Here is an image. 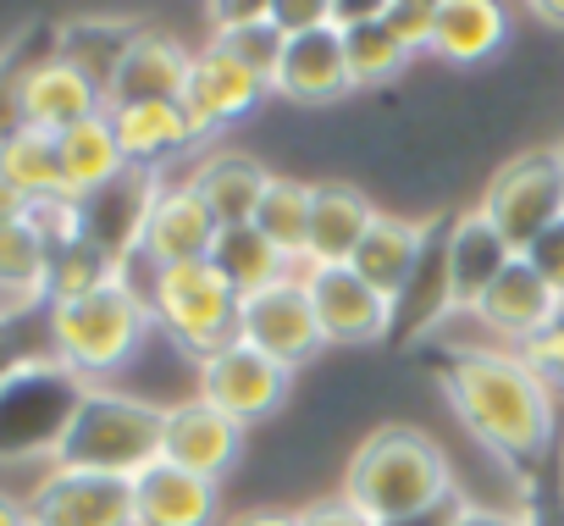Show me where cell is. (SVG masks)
I'll use <instances>...</instances> for the list:
<instances>
[{"mask_svg": "<svg viewBox=\"0 0 564 526\" xmlns=\"http://www.w3.org/2000/svg\"><path fill=\"white\" fill-rule=\"evenodd\" d=\"M51 305V249L29 222H0V328Z\"/></svg>", "mask_w": 564, "mask_h": 526, "instance_id": "28", "label": "cell"}, {"mask_svg": "<svg viewBox=\"0 0 564 526\" xmlns=\"http://www.w3.org/2000/svg\"><path fill=\"white\" fill-rule=\"evenodd\" d=\"M344 493L371 515V526H415L454 504V471L421 427H377L355 449Z\"/></svg>", "mask_w": 564, "mask_h": 526, "instance_id": "2", "label": "cell"}, {"mask_svg": "<svg viewBox=\"0 0 564 526\" xmlns=\"http://www.w3.org/2000/svg\"><path fill=\"white\" fill-rule=\"evenodd\" d=\"M216 482L194 476L172 460H155L133 476V520L139 526H216Z\"/></svg>", "mask_w": 564, "mask_h": 526, "instance_id": "21", "label": "cell"}, {"mask_svg": "<svg viewBox=\"0 0 564 526\" xmlns=\"http://www.w3.org/2000/svg\"><path fill=\"white\" fill-rule=\"evenodd\" d=\"M23 222L45 238L51 255L67 249V244H84V200H78V194H45V200L29 205Z\"/></svg>", "mask_w": 564, "mask_h": 526, "instance_id": "34", "label": "cell"}, {"mask_svg": "<svg viewBox=\"0 0 564 526\" xmlns=\"http://www.w3.org/2000/svg\"><path fill=\"white\" fill-rule=\"evenodd\" d=\"M139 34H144L139 18H67V23L51 29V51H56L62 62H73V67L106 95L111 78H117V67H122V56L133 51Z\"/></svg>", "mask_w": 564, "mask_h": 526, "instance_id": "26", "label": "cell"}, {"mask_svg": "<svg viewBox=\"0 0 564 526\" xmlns=\"http://www.w3.org/2000/svg\"><path fill=\"white\" fill-rule=\"evenodd\" d=\"M300 283L311 294V311L327 344H377L399 322V305L382 300L355 267H305Z\"/></svg>", "mask_w": 564, "mask_h": 526, "instance_id": "11", "label": "cell"}, {"mask_svg": "<svg viewBox=\"0 0 564 526\" xmlns=\"http://www.w3.org/2000/svg\"><path fill=\"white\" fill-rule=\"evenodd\" d=\"M311 205H316V183H300V178H271L260 211H254V227L294 260L305 267V249H311Z\"/></svg>", "mask_w": 564, "mask_h": 526, "instance_id": "31", "label": "cell"}, {"mask_svg": "<svg viewBox=\"0 0 564 526\" xmlns=\"http://www.w3.org/2000/svg\"><path fill=\"white\" fill-rule=\"evenodd\" d=\"M23 216H29V194L0 172V222H23Z\"/></svg>", "mask_w": 564, "mask_h": 526, "instance_id": "44", "label": "cell"}, {"mask_svg": "<svg viewBox=\"0 0 564 526\" xmlns=\"http://www.w3.org/2000/svg\"><path fill=\"white\" fill-rule=\"evenodd\" d=\"M29 526H139L133 520V482L51 465L29 493Z\"/></svg>", "mask_w": 564, "mask_h": 526, "instance_id": "10", "label": "cell"}, {"mask_svg": "<svg viewBox=\"0 0 564 526\" xmlns=\"http://www.w3.org/2000/svg\"><path fill=\"white\" fill-rule=\"evenodd\" d=\"M271 23H276L282 34L333 29V0H271Z\"/></svg>", "mask_w": 564, "mask_h": 526, "instance_id": "37", "label": "cell"}, {"mask_svg": "<svg viewBox=\"0 0 564 526\" xmlns=\"http://www.w3.org/2000/svg\"><path fill=\"white\" fill-rule=\"evenodd\" d=\"M144 300H150V316L155 328L199 366L210 361L216 350L238 344V289L216 272V260H188V267H166V272H150L144 283Z\"/></svg>", "mask_w": 564, "mask_h": 526, "instance_id": "6", "label": "cell"}, {"mask_svg": "<svg viewBox=\"0 0 564 526\" xmlns=\"http://www.w3.org/2000/svg\"><path fill=\"white\" fill-rule=\"evenodd\" d=\"M271 95V78H260L254 67H243L238 56H227L216 40L205 51H194V67H188V84H183V111L194 117L199 139L249 117L260 100Z\"/></svg>", "mask_w": 564, "mask_h": 526, "instance_id": "13", "label": "cell"}, {"mask_svg": "<svg viewBox=\"0 0 564 526\" xmlns=\"http://www.w3.org/2000/svg\"><path fill=\"white\" fill-rule=\"evenodd\" d=\"M45 322H51V355L62 366H73L84 383L117 377L144 350V339L155 328L150 300L133 283V272H117L100 289H84L73 300H51Z\"/></svg>", "mask_w": 564, "mask_h": 526, "instance_id": "3", "label": "cell"}, {"mask_svg": "<svg viewBox=\"0 0 564 526\" xmlns=\"http://www.w3.org/2000/svg\"><path fill=\"white\" fill-rule=\"evenodd\" d=\"M520 355H525V366H531L553 394H564V305H558V322H547L536 339L520 344Z\"/></svg>", "mask_w": 564, "mask_h": 526, "instance_id": "36", "label": "cell"}, {"mask_svg": "<svg viewBox=\"0 0 564 526\" xmlns=\"http://www.w3.org/2000/svg\"><path fill=\"white\" fill-rule=\"evenodd\" d=\"M553 515H558V526H564V460H558V476H553Z\"/></svg>", "mask_w": 564, "mask_h": 526, "instance_id": "48", "label": "cell"}, {"mask_svg": "<svg viewBox=\"0 0 564 526\" xmlns=\"http://www.w3.org/2000/svg\"><path fill=\"white\" fill-rule=\"evenodd\" d=\"M525 12L547 29H564V0H525Z\"/></svg>", "mask_w": 564, "mask_h": 526, "instance_id": "47", "label": "cell"}, {"mask_svg": "<svg viewBox=\"0 0 564 526\" xmlns=\"http://www.w3.org/2000/svg\"><path fill=\"white\" fill-rule=\"evenodd\" d=\"M481 216L503 233L514 255H525L553 222H564V155L531 150L503 161L481 194Z\"/></svg>", "mask_w": 564, "mask_h": 526, "instance_id": "7", "label": "cell"}, {"mask_svg": "<svg viewBox=\"0 0 564 526\" xmlns=\"http://www.w3.org/2000/svg\"><path fill=\"white\" fill-rule=\"evenodd\" d=\"M344 34V56H349V78L355 89H371V84H388L410 67V51L393 40L388 23H360V29H338Z\"/></svg>", "mask_w": 564, "mask_h": 526, "instance_id": "33", "label": "cell"}, {"mask_svg": "<svg viewBox=\"0 0 564 526\" xmlns=\"http://www.w3.org/2000/svg\"><path fill=\"white\" fill-rule=\"evenodd\" d=\"M448 526H542V509L525 504V509H487V504H454Z\"/></svg>", "mask_w": 564, "mask_h": 526, "instance_id": "40", "label": "cell"}, {"mask_svg": "<svg viewBox=\"0 0 564 526\" xmlns=\"http://www.w3.org/2000/svg\"><path fill=\"white\" fill-rule=\"evenodd\" d=\"M393 0H333V29H360V23H382Z\"/></svg>", "mask_w": 564, "mask_h": 526, "instance_id": "43", "label": "cell"}, {"mask_svg": "<svg viewBox=\"0 0 564 526\" xmlns=\"http://www.w3.org/2000/svg\"><path fill=\"white\" fill-rule=\"evenodd\" d=\"M503 40H509L503 0H443L426 51L448 67H481L487 56L503 51Z\"/></svg>", "mask_w": 564, "mask_h": 526, "instance_id": "25", "label": "cell"}, {"mask_svg": "<svg viewBox=\"0 0 564 526\" xmlns=\"http://www.w3.org/2000/svg\"><path fill=\"white\" fill-rule=\"evenodd\" d=\"M89 383L56 355L0 366V460H56Z\"/></svg>", "mask_w": 564, "mask_h": 526, "instance_id": "5", "label": "cell"}, {"mask_svg": "<svg viewBox=\"0 0 564 526\" xmlns=\"http://www.w3.org/2000/svg\"><path fill=\"white\" fill-rule=\"evenodd\" d=\"M210 29H243V23H265L271 18V0H205Z\"/></svg>", "mask_w": 564, "mask_h": 526, "instance_id": "42", "label": "cell"}, {"mask_svg": "<svg viewBox=\"0 0 564 526\" xmlns=\"http://www.w3.org/2000/svg\"><path fill=\"white\" fill-rule=\"evenodd\" d=\"M0 526H29V498L0 487Z\"/></svg>", "mask_w": 564, "mask_h": 526, "instance_id": "46", "label": "cell"}, {"mask_svg": "<svg viewBox=\"0 0 564 526\" xmlns=\"http://www.w3.org/2000/svg\"><path fill=\"white\" fill-rule=\"evenodd\" d=\"M355 89L349 78V56H344V34L338 29H311V34H289L271 73V95L294 100V106H333Z\"/></svg>", "mask_w": 564, "mask_h": 526, "instance_id": "17", "label": "cell"}, {"mask_svg": "<svg viewBox=\"0 0 564 526\" xmlns=\"http://www.w3.org/2000/svg\"><path fill=\"white\" fill-rule=\"evenodd\" d=\"M509 260H514V249L481 216V205L465 211V216H454L448 244H443V300H448V311H476L481 294L503 278Z\"/></svg>", "mask_w": 564, "mask_h": 526, "instance_id": "16", "label": "cell"}, {"mask_svg": "<svg viewBox=\"0 0 564 526\" xmlns=\"http://www.w3.org/2000/svg\"><path fill=\"white\" fill-rule=\"evenodd\" d=\"M382 23L393 29V40H399L410 56H421V51L432 45V23H437V12H421V7H388Z\"/></svg>", "mask_w": 564, "mask_h": 526, "instance_id": "39", "label": "cell"}, {"mask_svg": "<svg viewBox=\"0 0 564 526\" xmlns=\"http://www.w3.org/2000/svg\"><path fill=\"white\" fill-rule=\"evenodd\" d=\"M271 178H276V172H265L254 155H243V150H216V155H205V161L188 172V189L210 205L216 227H243V222H254V211H260Z\"/></svg>", "mask_w": 564, "mask_h": 526, "instance_id": "23", "label": "cell"}, {"mask_svg": "<svg viewBox=\"0 0 564 526\" xmlns=\"http://www.w3.org/2000/svg\"><path fill=\"white\" fill-rule=\"evenodd\" d=\"M371 222H377V205L355 183H316L305 267H349V255L360 249V238L371 233Z\"/></svg>", "mask_w": 564, "mask_h": 526, "instance_id": "24", "label": "cell"}, {"mask_svg": "<svg viewBox=\"0 0 564 526\" xmlns=\"http://www.w3.org/2000/svg\"><path fill=\"white\" fill-rule=\"evenodd\" d=\"M525 260L542 272V283L564 300V222H553V227H547V233H542V238L525 249Z\"/></svg>", "mask_w": 564, "mask_h": 526, "instance_id": "38", "label": "cell"}, {"mask_svg": "<svg viewBox=\"0 0 564 526\" xmlns=\"http://www.w3.org/2000/svg\"><path fill=\"white\" fill-rule=\"evenodd\" d=\"M243 454V421H232L227 410H216L210 399H177L166 405V432H161V460L221 482Z\"/></svg>", "mask_w": 564, "mask_h": 526, "instance_id": "14", "label": "cell"}, {"mask_svg": "<svg viewBox=\"0 0 564 526\" xmlns=\"http://www.w3.org/2000/svg\"><path fill=\"white\" fill-rule=\"evenodd\" d=\"M188 67H194V51L183 40H172L166 29H144L106 89V111L144 106V100H183Z\"/></svg>", "mask_w": 564, "mask_h": 526, "instance_id": "20", "label": "cell"}, {"mask_svg": "<svg viewBox=\"0 0 564 526\" xmlns=\"http://www.w3.org/2000/svg\"><path fill=\"white\" fill-rule=\"evenodd\" d=\"M393 7H421V12H437L443 0H393Z\"/></svg>", "mask_w": 564, "mask_h": 526, "instance_id": "49", "label": "cell"}, {"mask_svg": "<svg viewBox=\"0 0 564 526\" xmlns=\"http://www.w3.org/2000/svg\"><path fill=\"white\" fill-rule=\"evenodd\" d=\"M56 150H62V178H67V194H95V189H106L111 178H122L128 172V155H122V144H117V128H111V111H100V117H89V122H78V128H67L62 139H56Z\"/></svg>", "mask_w": 564, "mask_h": 526, "instance_id": "30", "label": "cell"}, {"mask_svg": "<svg viewBox=\"0 0 564 526\" xmlns=\"http://www.w3.org/2000/svg\"><path fill=\"white\" fill-rule=\"evenodd\" d=\"M161 432H166V405H150V399L106 388V383H89V394L78 399V410L67 421V438H62L51 465L133 482L144 465L161 460Z\"/></svg>", "mask_w": 564, "mask_h": 526, "instance_id": "4", "label": "cell"}, {"mask_svg": "<svg viewBox=\"0 0 564 526\" xmlns=\"http://www.w3.org/2000/svg\"><path fill=\"white\" fill-rule=\"evenodd\" d=\"M238 339L254 344L260 355H271L276 366H289V372H300L305 361H316V355L327 350L322 322H316L311 294H305L300 278L249 294V300L238 305Z\"/></svg>", "mask_w": 564, "mask_h": 526, "instance_id": "8", "label": "cell"}, {"mask_svg": "<svg viewBox=\"0 0 564 526\" xmlns=\"http://www.w3.org/2000/svg\"><path fill=\"white\" fill-rule=\"evenodd\" d=\"M300 526H371V515H366L349 493H338V498L305 504V509H300Z\"/></svg>", "mask_w": 564, "mask_h": 526, "instance_id": "41", "label": "cell"}, {"mask_svg": "<svg viewBox=\"0 0 564 526\" xmlns=\"http://www.w3.org/2000/svg\"><path fill=\"white\" fill-rule=\"evenodd\" d=\"M227 56H238L243 67H254L260 78H271L276 73V56H282V40H289V34H282L271 18L265 23H243V29H221V34H210Z\"/></svg>", "mask_w": 564, "mask_h": 526, "instance_id": "35", "label": "cell"}, {"mask_svg": "<svg viewBox=\"0 0 564 526\" xmlns=\"http://www.w3.org/2000/svg\"><path fill=\"white\" fill-rule=\"evenodd\" d=\"M294 372L276 366L271 355H260L254 344H227L210 361H199V399H210L216 410H227L232 421H265L289 405Z\"/></svg>", "mask_w": 564, "mask_h": 526, "instance_id": "9", "label": "cell"}, {"mask_svg": "<svg viewBox=\"0 0 564 526\" xmlns=\"http://www.w3.org/2000/svg\"><path fill=\"white\" fill-rule=\"evenodd\" d=\"M448 410L465 432L509 465H536L553 449L558 405L553 388L514 350H454L437 372Z\"/></svg>", "mask_w": 564, "mask_h": 526, "instance_id": "1", "label": "cell"}, {"mask_svg": "<svg viewBox=\"0 0 564 526\" xmlns=\"http://www.w3.org/2000/svg\"><path fill=\"white\" fill-rule=\"evenodd\" d=\"M227 526H300V509H243Z\"/></svg>", "mask_w": 564, "mask_h": 526, "instance_id": "45", "label": "cell"}, {"mask_svg": "<svg viewBox=\"0 0 564 526\" xmlns=\"http://www.w3.org/2000/svg\"><path fill=\"white\" fill-rule=\"evenodd\" d=\"M155 194H161V178L150 167H128L106 189L84 194V238L111 260L117 272H133L139 238H144V216H150Z\"/></svg>", "mask_w": 564, "mask_h": 526, "instance_id": "12", "label": "cell"}, {"mask_svg": "<svg viewBox=\"0 0 564 526\" xmlns=\"http://www.w3.org/2000/svg\"><path fill=\"white\" fill-rule=\"evenodd\" d=\"M216 216L210 205L188 189V183H161L150 216H144V238H139V260L150 272L166 267H188V260H210L216 249Z\"/></svg>", "mask_w": 564, "mask_h": 526, "instance_id": "15", "label": "cell"}, {"mask_svg": "<svg viewBox=\"0 0 564 526\" xmlns=\"http://www.w3.org/2000/svg\"><path fill=\"white\" fill-rule=\"evenodd\" d=\"M558 155H564V150H558Z\"/></svg>", "mask_w": 564, "mask_h": 526, "instance_id": "51", "label": "cell"}, {"mask_svg": "<svg viewBox=\"0 0 564 526\" xmlns=\"http://www.w3.org/2000/svg\"><path fill=\"white\" fill-rule=\"evenodd\" d=\"M210 260H216V272L238 289V300H249V294H260V289H271V283L300 278V267H294V260L282 255L254 222H243V227H221Z\"/></svg>", "mask_w": 564, "mask_h": 526, "instance_id": "29", "label": "cell"}, {"mask_svg": "<svg viewBox=\"0 0 564 526\" xmlns=\"http://www.w3.org/2000/svg\"><path fill=\"white\" fill-rule=\"evenodd\" d=\"M111 128H117V144L128 155V167H161L166 155L199 144V128L194 117L183 111V100H144V106H117L111 111Z\"/></svg>", "mask_w": 564, "mask_h": 526, "instance_id": "27", "label": "cell"}, {"mask_svg": "<svg viewBox=\"0 0 564 526\" xmlns=\"http://www.w3.org/2000/svg\"><path fill=\"white\" fill-rule=\"evenodd\" d=\"M426 222H410V216H393V211H377L371 233L360 238V249L349 255V267L393 305L410 300V283L421 278L426 267Z\"/></svg>", "mask_w": 564, "mask_h": 526, "instance_id": "19", "label": "cell"}, {"mask_svg": "<svg viewBox=\"0 0 564 526\" xmlns=\"http://www.w3.org/2000/svg\"><path fill=\"white\" fill-rule=\"evenodd\" d=\"M542 526H547V520H542ZM553 526H558V515H553Z\"/></svg>", "mask_w": 564, "mask_h": 526, "instance_id": "50", "label": "cell"}, {"mask_svg": "<svg viewBox=\"0 0 564 526\" xmlns=\"http://www.w3.org/2000/svg\"><path fill=\"white\" fill-rule=\"evenodd\" d=\"M558 294L542 283V272L531 267V260L525 255H514L509 260V267H503V278L481 294V305L470 311V316H481L492 333H509V339H536L547 322H558Z\"/></svg>", "mask_w": 564, "mask_h": 526, "instance_id": "22", "label": "cell"}, {"mask_svg": "<svg viewBox=\"0 0 564 526\" xmlns=\"http://www.w3.org/2000/svg\"><path fill=\"white\" fill-rule=\"evenodd\" d=\"M18 111H23V122L29 128H40V133H67V128H78V122H89V117H100L106 111V95L73 67V62H62L56 51H45L29 73H23V89H18Z\"/></svg>", "mask_w": 564, "mask_h": 526, "instance_id": "18", "label": "cell"}, {"mask_svg": "<svg viewBox=\"0 0 564 526\" xmlns=\"http://www.w3.org/2000/svg\"><path fill=\"white\" fill-rule=\"evenodd\" d=\"M0 172H7L29 205L45 200V194H67V178H62V150H56V133H40V128H18L0 139Z\"/></svg>", "mask_w": 564, "mask_h": 526, "instance_id": "32", "label": "cell"}]
</instances>
